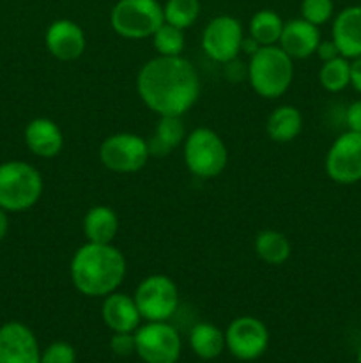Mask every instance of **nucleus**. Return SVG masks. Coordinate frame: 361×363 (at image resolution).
<instances>
[{
    "mask_svg": "<svg viewBox=\"0 0 361 363\" xmlns=\"http://www.w3.org/2000/svg\"><path fill=\"white\" fill-rule=\"evenodd\" d=\"M142 101L163 116H183L200 94V80L193 64L184 57H156L142 66L137 77Z\"/></svg>",
    "mask_w": 361,
    "mask_h": 363,
    "instance_id": "nucleus-1",
    "label": "nucleus"
},
{
    "mask_svg": "<svg viewBox=\"0 0 361 363\" xmlns=\"http://www.w3.org/2000/svg\"><path fill=\"white\" fill-rule=\"evenodd\" d=\"M69 273L78 293L88 298H105L122 284L126 259L112 243L88 241L74 252Z\"/></svg>",
    "mask_w": 361,
    "mask_h": 363,
    "instance_id": "nucleus-2",
    "label": "nucleus"
},
{
    "mask_svg": "<svg viewBox=\"0 0 361 363\" xmlns=\"http://www.w3.org/2000/svg\"><path fill=\"white\" fill-rule=\"evenodd\" d=\"M294 78L292 59L280 46H262L248 64V80L258 96L280 98Z\"/></svg>",
    "mask_w": 361,
    "mask_h": 363,
    "instance_id": "nucleus-3",
    "label": "nucleus"
},
{
    "mask_svg": "<svg viewBox=\"0 0 361 363\" xmlns=\"http://www.w3.org/2000/svg\"><path fill=\"white\" fill-rule=\"evenodd\" d=\"M42 177L38 169L25 162L0 165V208L18 213L30 209L41 199Z\"/></svg>",
    "mask_w": 361,
    "mask_h": 363,
    "instance_id": "nucleus-4",
    "label": "nucleus"
},
{
    "mask_svg": "<svg viewBox=\"0 0 361 363\" xmlns=\"http://www.w3.org/2000/svg\"><path fill=\"white\" fill-rule=\"evenodd\" d=\"M110 23L122 38L145 39L165 23V16L158 0H119L110 13Z\"/></svg>",
    "mask_w": 361,
    "mask_h": 363,
    "instance_id": "nucleus-5",
    "label": "nucleus"
},
{
    "mask_svg": "<svg viewBox=\"0 0 361 363\" xmlns=\"http://www.w3.org/2000/svg\"><path fill=\"white\" fill-rule=\"evenodd\" d=\"M229 152L222 137L209 128H197L184 140V162L193 176L216 177L225 170Z\"/></svg>",
    "mask_w": 361,
    "mask_h": 363,
    "instance_id": "nucleus-6",
    "label": "nucleus"
},
{
    "mask_svg": "<svg viewBox=\"0 0 361 363\" xmlns=\"http://www.w3.org/2000/svg\"><path fill=\"white\" fill-rule=\"evenodd\" d=\"M133 298L145 321H168L179 308V289L165 275H151L142 280Z\"/></svg>",
    "mask_w": 361,
    "mask_h": 363,
    "instance_id": "nucleus-7",
    "label": "nucleus"
},
{
    "mask_svg": "<svg viewBox=\"0 0 361 363\" xmlns=\"http://www.w3.org/2000/svg\"><path fill=\"white\" fill-rule=\"evenodd\" d=\"M134 353L145 363H177L180 357V337L166 321H149L134 330Z\"/></svg>",
    "mask_w": 361,
    "mask_h": 363,
    "instance_id": "nucleus-8",
    "label": "nucleus"
},
{
    "mask_svg": "<svg viewBox=\"0 0 361 363\" xmlns=\"http://www.w3.org/2000/svg\"><path fill=\"white\" fill-rule=\"evenodd\" d=\"M147 140L134 133H115L105 138L99 147V160L108 170L117 174L138 172L149 162Z\"/></svg>",
    "mask_w": 361,
    "mask_h": 363,
    "instance_id": "nucleus-9",
    "label": "nucleus"
},
{
    "mask_svg": "<svg viewBox=\"0 0 361 363\" xmlns=\"http://www.w3.org/2000/svg\"><path fill=\"white\" fill-rule=\"evenodd\" d=\"M225 344L230 354L237 360H257L269 346L268 326L251 315L234 319L225 332Z\"/></svg>",
    "mask_w": 361,
    "mask_h": 363,
    "instance_id": "nucleus-10",
    "label": "nucleus"
},
{
    "mask_svg": "<svg viewBox=\"0 0 361 363\" xmlns=\"http://www.w3.org/2000/svg\"><path fill=\"white\" fill-rule=\"evenodd\" d=\"M326 172L338 184H356L361 181V133L345 131L340 135L326 155Z\"/></svg>",
    "mask_w": 361,
    "mask_h": 363,
    "instance_id": "nucleus-11",
    "label": "nucleus"
},
{
    "mask_svg": "<svg viewBox=\"0 0 361 363\" xmlns=\"http://www.w3.org/2000/svg\"><path fill=\"white\" fill-rule=\"evenodd\" d=\"M243 27L232 16H216L209 21L202 34V48L216 62H232L241 52Z\"/></svg>",
    "mask_w": 361,
    "mask_h": 363,
    "instance_id": "nucleus-12",
    "label": "nucleus"
},
{
    "mask_svg": "<svg viewBox=\"0 0 361 363\" xmlns=\"http://www.w3.org/2000/svg\"><path fill=\"white\" fill-rule=\"evenodd\" d=\"M41 350L35 335L23 323L0 326V363H39Z\"/></svg>",
    "mask_w": 361,
    "mask_h": 363,
    "instance_id": "nucleus-13",
    "label": "nucleus"
},
{
    "mask_svg": "<svg viewBox=\"0 0 361 363\" xmlns=\"http://www.w3.org/2000/svg\"><path fill=\"white\" fill-rule=\"evenodd\" d=\"M46 48L55 59L74 60L85 50V34L71 20H57L46 30Z\"/></svg>",
    "mask_w": 361,
    "mask_h": 363,
    "instance_id": "nucleus-14",
    "label": "nucleus"
},
{
    "mask_svg": "<svg viewBox=\"0 0 361 363\" xmlns=\"http://www.w3.org/2000/svg\"><path fill=\"white\" fill-rule=\"evenodd\" d=\"M280 48L290 59H306L315 53L321 43V32L317 25L306 20H290L283 23L282 35H280Z\"/></svg>",
    "mask_w": 361,
    "mask_h": 363,
    "instance_id": "nucleus-15",
    "label": "nucleus"
},
{
    "mask_svg": "<svg viewBox=\"0 0 361 363\" xmlns=\"http://www.w3.org/2000/svg\"><path fill=\"white\" fill-rule=\"evenodd\" d=\"M331 35L340 55L345 59L361 57V6L340 11L333 21Z\"/></svg>",
    "mask_w": 361,
    "mask_h": 363,
    "instance_id": "nucleus-16",
    "label": "nucleus"
},
{
    "mask_svg": "<svg viewBox=\"0 0 361 363\" xmlns=\"http://www.w3.org/2000/svg\"><path fill=\"white\" fill-rule=\"evenodd\" d=\"M101 315L105 325L113 333H134V330L140 326L142 319L134 298L115 293V291L105 296Z\"/></svg>",
    "mask_w": 361,
    "mask_h": 363,
    "instance_id": "nucleus-17",
    "label": "nucleus"
},
{
    "mask_svg": "<svg viewBox=\"0 0 361 363\" xmlns=\"http://www.w3.org/2000/svg\"><path fill=\"white\" fill-rule=\"evenodd\" d=\"M25 144L39 158H53L62 151V131L52 119L38 117L25 128Z\"/></svg>",
    "mask_w": 361,
    "mask_h": 363,
    "instance_id": "nucleus-18",
    "label": "nucleus"
},
{
    "mask_svg": "<svg viewBox=\"0 0 361 363\" xmlns=\"http://www.w3.org/2000/svg\"><path fill=\"white\" fill-rule=\"evenodd\" d=\"M119 230V218L108 206H94L84 218V234L91 243H112Z\"/></svg>",
    "mask_w": 361,
    "mask_h": 363,
    "instance_id": "nucleus-19",
    "label": "nucleus"
},
{
    "mask_svg": "<svg viewBox=\"0 0 361 363\" xmlns=\"http://www.w3.org/2000/svg\"><path fill=\"white\" fill-rule=\"evenodd\" d=\"M303 128V117L296 106L283 105L273 110L271 116L268 117L265 123V131L269 138L275 142H290L301 133Z\"/></svg>",
    "mask_w": 361,
    "mask_h": 363,
    "instance_id": "nucleus-20",
    "label": "nucleus"
},
{
    "mask_svg": "<svg viewBox=\"0 0 361 363\" xmlns=\"http://www.w3.org/2000/svg\"><path fill=\"white\" fill-rule=\"evenodd\" d=\"M190 346L202 360H214L227 347L225 333L211 323H198L190 333Z\"/></svg>",
    "mask_w": 361,
    "mask_h": 363,
    "instance_id": "nucleus-21",
    "label": "nucleus"
},
{
    "mask_svg": "<svg viewBox=\"0 0 361 363\" xmlns=\"http://www.w3.org/2000/svg\"><path fill=\"white\" fill-rule=\"evenodd\" d=\"M184 137V124L179 116H163L159 119L152 140L147 142L151 156H166L170 151L179 147Z\"/></svg>",
    "mask_w": 361,
    "mask_h": 363,
    "instance_id": "nucleus-22",
    "label": "nucleus"
},
{
    "mask_svg": "<svg viewBox=\"0 0 361 363\" xmlns=\"http://www.w3.org/2000/svg\"><path fill=\"white\" fill-rule=\"evenodd\" d=\"M290 241L278 230H262L255 240V252L264 262L280 266L290 257Z\"/></svg>",
    "mask_w": 361,
    "mask_h": 363,
    "instance_id": "nucleus-23",
    "label": "nucleus"
},
{
    "mask_svg": "<svg viewBox=\"0 0 361 363\" xmlns=\"http://www.w3.org/2000/svg\"><path fill=\"white\" fill-rule=\"evenodd\" d=\"M282 30V18L271 9L258 11L250 21V38H253L260 46H273L278 43Z\"/></svg>",
    "mask_w": 361,
    "mask_h": 363,
    "instance_id": "nucleus-24",
    "label": "nucleus"
},
{
    "mask_svg": "<svg viewBox=\"0 0 361 363\" xmlns=\"http://www.w3.org/2000/svg\"><path fill=\"white\" fill-rule=\"evenodd\" d=\"M319 82L328 92H340L350 85V62L345 57H336L322 64Z\"/></svg>",
    "mask_w": 361,
    "mask_h": 363,
    "instance_id": "nucleus-25",
    "label": "nucleus"
},
{
    "mask_svg": "<svg viewBox=\"0 0 361 363\" xmlns=\"http://www.w3.org/2000/svg\"><path fill=\"white\" fill-rule=\"evenodd\" d=\"M200 14V2L198 0H166L163 6V16L166 23L173 27L184 28L191 27Z\"/></svg>",
    "mask_w": 361,
    "mask_h": 363,
    "instance_id": "nucleus-26",
    "label": "nucleus"
},
{
    "mask_svg": "<svg viewBox=\"0 0 361 363\" xmlns=\"http://www.w3.org/2000/svg\"><path fill=\"white\" fill-rule=\"evenodd\" d=\"M152 43L159 55L177 57L184 50V34L180 28L170 23H163L158 30L152 34Z\"/></svg>",
    "mask_w": 361,
    "mask_h": 363,
    "instance_id": "nucleus-27",
    "label": "nucleus"
},
{
    "mask_svg": "<svg viewBox=\"0 0 361 363\" xmlns=\"http://www.w3.org/2000/svg\"><path fill=\"white\" fill-rule=\"evenodd\" d=\"M301 16L314 25H324L333 16V0H303Z\"/></svg>",
    "mask_w": 361,
    "mask_h": 363,
    "instance_id": "nucleus-28",
    "label": "nucleus"
},
{
    "mask_svg": "<svg viewBox=\"0 0 361 363\" xmlns=\"http://www.w3.org/2000/svg\"><path fill=\"white\" fill-rule=\"evenodd\" d=\"M39 363H76V351L71 344L59 340L42 351Z\"/></svg>",
    "mask_w": 361,
    "mask_h": 363,
    "instance_id": "nucleus-29",
    "label": "nucleus"
},
{
    "mask_svg": "<svg viewBox=\"0 0 361 363\" xmlns=\"http://www.w3.org/2000/svg\"><path fill=\"white\" fill-rule=\"evenodd\" d=\"M110 350L117 354V357H130L134 353L137 346H134V333H113L110 339Z\"/></svg>",
    "mask_w": 361,
    "mask_h": 363,
    "instance_id": "nucleus-30",
    "label": "nucleus"
},
{
    "mask_svg": "<svg viewBox=\"0 0 361 363\" xmlns=\"http://www.w3.org/2000/svg\"><path fill=\"white\" fill-rule=\"evenodd\" d=\"M345 124L349 131L361 133V99L350 103L345 110Z\"/></svg>",
    "mask_w": 361,
    "mask_h": 363,
    "instance_id": "nucleus-31",
    "label": "nucleus"
},
{
    "mask_svg": "<svg viewBox=\"0 0 361 363\" xmlns=\"http://www.w3.org/2000/svg\"><path fill=\"white\" fill-rule=\"evenodd\" d=\"M315 53H317L319 59L324 60V62H328V60L340 57V52H338V48H336V45H335V41H333V39H329V41L319 43Z\"/></svg>",
    "mask_w": 361,
    "mask_h": 363,
    "instance_id": "nucleus-32",
    "label": "nucleus"
},
{
    "mask_svg": "<svg viewBox=\"0 0 361 363\" xmlns=\"http://www.w3.org/2000/svg\"><path fill=\"white\" fill-rule=\"evenodd\" d=\"M350 85L354 87V91L361 94V57L353 59L350 62Z\"/></svg>",
    "mask_w": 361,
    "mask_h": 363,
    "instance_id": "nucleus-33",
    "label": "nucleus"
},
{
    "mask_svg": "<svg viewBox=\"0 0 361 363\" xmlns=\"http://www.w3.org/2000/svg\"><path fill=\"white\" fill-rule=\"evenodd\" d=\"M260 48H262V46L258 45V43L255 41L253 38L243 39V43H241V52H246V53H250V55L257 53Z\"/></svg>",
    "mask_w": 361,
    "mask_h": 363,
    "instance_id": "nucleus-34",
    "label": "nucleus"
},
{
    "mask_svg": "<svg viewBox=\"0 0 361 363\" xmlns=\"http://www.w3.org/2000/svg\"><path fill=\"white\" fill-rule=\"evenodd\" d=\"M7 229H9V222H7V215L2 208H0V241L6 238Z\"/></svg>",
    "mask_w": 361,
    "mask_h": 363,
    "instance_id": "nucleus-35",
    "label": "nucleus"
},
{
    "mask_svg": "<svg viewBox=\"0 0 361 363\" xmlns=\"http://www.w3.org/2000/svg\"><path fill=\"white\" fill-rule=\"evenodd\" d=\"M357 363H361V346H360V351H357Z\"/></svg>",
    "mask_w": 361,
    "mask_h": 363,
    "instance_id": "nucleus-36",
    "label": "nucleus"
}]
</instances>
